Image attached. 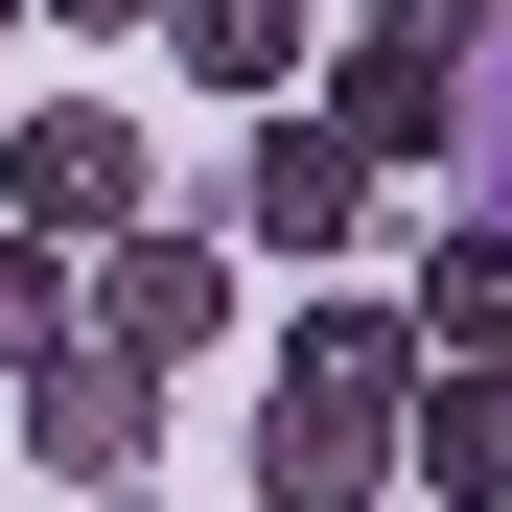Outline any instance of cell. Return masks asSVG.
Wrapping results in <instances>:
<instances>
[{
	"instance_id": "obj_11",
	"label": "cell",
	"mask_w": 512,
	"mask_h": 512,
	"mask_svg": "<svg viewBox=\"0 0 512 512\" xmlns=\"http://www.w3.org/2000/svg\"><path fill=\"white\" fill-rule=\"evenodd\" d=\"M443 187H466V210H512V24L466 47V163H443Z\"/></svg>"
},
{
	"instance_id": "obj_14",
	"label": "cell",
	"mask_w": 512,
	"mask_h": 512,
	"mask_svg": "<svg viewBox=\"0 0 512 512\" xmlns=\"http://www.w3.org/2000/svg\"><path fill=\"white\" fill-rule=\"evenodd\" d=\"M373 512H443V489H373Z\"/></svg>"
},
{
	"instance_id": "obj_8",
	"label": "cell",
	"mask_w": 512,
	"mask_h": 512,
	"mask_svg": "<svg viewBox=\"0 0 512 512\" xmlns=\"http://www.w3.org/2000/svg\"><path fill=\"white\" fill-rule=\"evenodd\" d=\"M396 303H419V350H489V373H512V210H443Z\"/></svg>"
},
{
	"instance_id": "obj_5",
	"label": "cell",
	"mask_w": 512,
	"mask_h": 512,
	"mask_svg": "<svg viewBox=\"0 0 512 512\" xmlns=\"http://www.w3.org/2000/svg\"><path fill=\"white\" fill-rule=\"evenodd\" d=\"M24 466H47V489H140V466H163V373L117 350V326H70V350L24 373Z\"/></svg>"
},
{
	"instance_id": "obj_2",
	"label": "cell",
	"mask_w": 512,
	"mask_h": 512,
	"mask_svg": "<svg viewBox=\"0 0 512 512\" xmlns=\"http://www.w3.org/2000/svg\"><path fill=\"white\" fill-rule=\"evenodd\" d=\"M233 233L280 256V280H326V256L373 233V140L326 117V94H256V140H233Z\"/></svg>"
},
{
	"instance_id": "obj_10",
	"label": "cell",
	"mask_w": 512,
	"mask_h": 512,
	"mask_svg": "<svg viewBox=\"0 0 512 512\" xmlns=\"http://www.w3.org/2000/svg\"><path fill=\"white\" fill-rule=\"evenodd\" d=\"M70 326H94V256H70V233H24V210H0V373H47V350H70Z\"/></svg>"
},
{
	"instance_id": "obj_6",
	"label": "cell",
	"mask_w": 512,
	"mask_h": 512,
	"mask_svg": "<svg viewBox=\"0 0 512 512\" xmlns=\"http://www.w3.org/2000/svg\"><path fill=\"white\" fill-rule=\"evenodd\" d=\"M303 94L373 140V187H443V163H466V70H443V47H396V24H326Z\"/></svg>"
},
{
	"instance_id": "obj_9",
	"label": "cell",
	"mask_w": 512,
	"mask_h": 512,
	"mask_svg": "<svg viewBox=\"0 0 512 512\" xmlns=\"http://www.w3.org/2000/svg\"><path fill=\"white\" fill-rule=\"evenodd\" d=\"M163 47H187L210 94L256 117V94H303V47H326V0H163Z\"/></svg>"
},
{
	"instance_id": "obj_7",
	"label": "cell",
	"mask_w": 512,
	"mask_h": 512,
	"mask_svg": "<svg viewBox=\"0 0 512 512\" xmlns=\"http://www.w3.org/2000/svg\"><path fill=\"white\" fill-rule=\"evenodd\" d=\"M396 489L512 512V373H489V350H419V396H396Z\"/></svg>"
},
{
	"instance_id": "obj_4",
	"label": "cell",
	"mask_w": 512,
	"mask_h": 512,
	"mask_svg": "<svg viewBox=\"0 0 512 512\" xmlns=\"http://www.w3.org/2000/svg\"><path fill=\"white\" fill-rule=\"evenodd\" d=\"M94 326H117L140 373L233 350V233H187V210H117V233H94Z\"/></svg>"
},
{
	"instance_id": "obj_12",
	"label": "cell",
	"mask_w": 512,
	"mask_h": 512,
	"mask_svg": "<svg viewBox=\"0 0 512 512\" xmlns=\"http://www.w3.org/2000/svg\"><path fill=\"white\" fill-rule=\"evenodd\" d=\"M350 24H396V47H443V70H466V47L512 24V0H350Z\"/></svg>"
},
{
	"instance_id": "obj_13",
	"label": "cell",
	"mask_w": 512,
	"mask_h": 512,
	"mask_svg": "<svg viewBox=\"0 0 512 512\" xmlns=\"http://www.w3.org/2000/svg\"><path fill=\"white\" fill-rule=\"evenodd\" d=\"M24 24H94V47H117V24H163V0H24Z\"/></svg>"
},
{
	"instance_id": "obj_1",
	"label": "cell",
	"mask_w": 512,
	"mask_h": 512,
	"mask_svg": "<svg viewBox=\"0 0 512 512\" xmlns=\"http://www.w3.org/2000/svg\"><path fill=\"white\" fill-rule=\"evenodd\" d=\"M396 396H419V303H303L280 373H256V512H373Z\"/></svg>"
},
{
	"instance_id": "obj_3",
	"label": "cell",
	"mask_w": 512,
	"mask_h": 512,
	"mask_svg": "<svg viewBox=\"0 0 512 512\" xmlns=\"http://www.w3.org/2000/svg\"><path fill=\"white\" fill-rule=\"evenodd\" d=\"M0 210L94 256L117 210H163V163H140V117H117V94H24V117H0Z\"/></svg>"
},
{
	"instance_id": "obj_15",
	"label": "cell",
	"mask_w": 512,
	"mask_h": 512,
	"mask_svg": "<svg viewBox=\"0 0 512 512\" xmlns=\"http://www.w3.org/2000/svg\"><path fill=\"white\" fill-rule=\"evenodd\" d=\"M0 24H24V0H0Z\"/></svg>"
}]
</instances>
